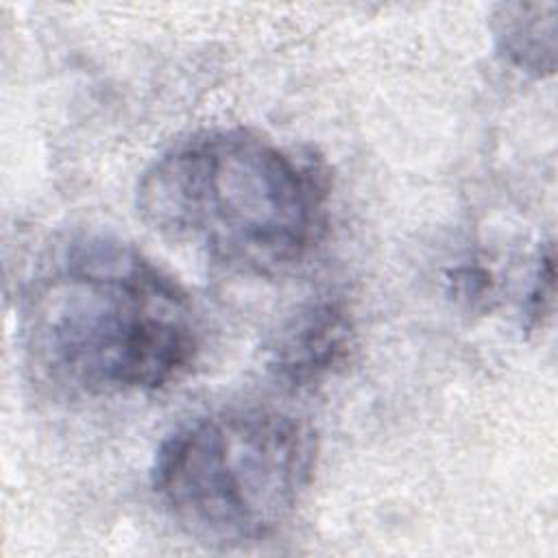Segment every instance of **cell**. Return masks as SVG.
<instances>
[{"instance_id": "obj_2", "label": "cell", "mask_w": 558, "mask_h": 558, "mask_svg": "<svg viewBox=\"0 0 558 558\" xmlns=\"http://www.w3.org/2000/svg\"><path fill=\"white\" fill-rule=\"evenodd\" d=\"M320 207L316 170L246 129L179 140L137 183V211L153 231L251 272L301 259L320 227Z\"/></svg>"}, {"instance_id": "obj_3", "label": "cell", "mask_w": 558, "mask_h": 558, "mask_svg": "<svg viewBox=\"0 0 558 558\" xmlns=\"http://www.w3.org/2000/svg\"><path fill=\"white\" fill-rule=\"evenodd\" d=\"M316 434L266 408L225 410L172 432L150 484L166 514L192 538L233 547L277 532L316 469Z\"/></svg>"}, {"instance_id": "obj_5", "label": "cell", "mask_w": 558, "mask_h": 558, "mask_svg": "<svg viewBox=\"0 0 558 558\" xmlns=\"http://www.w3.org/2000/svg\"><path fill=\"white\" fill-rule=\"evenodd\" d=\"M556 11L554 0L497 4L490 15L497 52L525 74H551L556 68Z\"/></svg>"}, {"instance_id": "obj_4", "label": "cell", "mask_w": 558, "mask_h": 558, "mask_svg": "<svg viewBox=\"0 0 558 558\" xmlns=\"http://www.w3.org/2000/svg\"><path fill=\"white\" fill-rule=\"evenodd\" d=\"M351 323L336 301L299 310L270 347V368L292 386H310L329 375L349 353Z\"/></svg>"}, {"instance_id": "obj_6", "label": "cell", "mask_w": 558, "mask_h": 558, "mask_svg": "<svg viewBox=\"0 0 558 558\" xmlns=\"http://www.w3.org/2000/svg\"><path fill=\"white\" fill-rule=\"evenodd\" d=\"M554 305V255L551 246L541 253L534 270V281L525 301V316L530 325H543V318Z\"/></svg>"}, {"instance_id": "obj_1", "label": "cell", "mask_w": 558, "mask_h": 558, "mask_svg": "<svg viewBox=\"0 0 558 558\" xmlns=\"http://www.w3.org/2000/svg\"><path fill=\"white\" fill-rule=\"evenodd\" d=\"M20 338L35 375L65 395L153 392L185 377L198 325L185 290L111 235L57 244L28 279Z\"/></svg>"}]
</instances>
